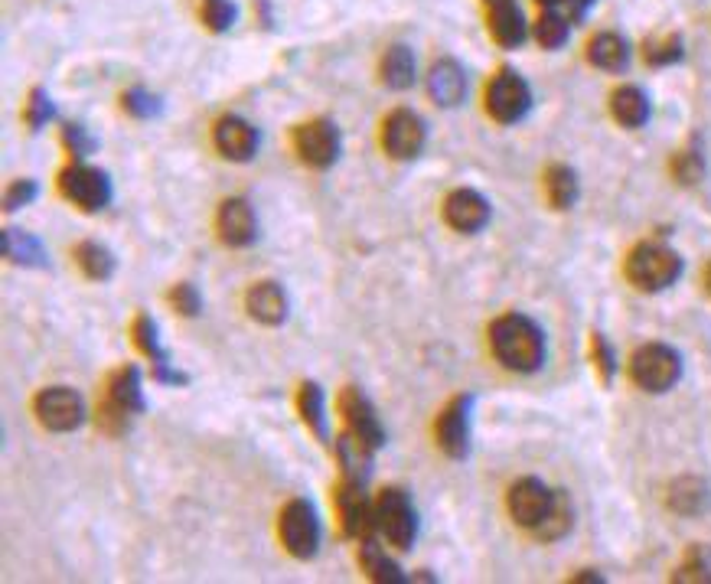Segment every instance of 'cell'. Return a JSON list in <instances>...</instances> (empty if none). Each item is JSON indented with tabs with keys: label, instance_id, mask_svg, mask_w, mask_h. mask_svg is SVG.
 Returning a JSON list of instances; mask_svg holds the SVG:
<instances>
[{
	"label": "cell",
	"instance_id": "cell-1",
	"mask_svg": "<svg viewBox=\"0 0 711 584\" xmlns=\"http://www.w3.org/2000/svg\"><path fill=\"white\" fill-rule=\"evenodd\" d=\"M490 353L509 372H535L545 363V337L529 317L503 314L490 323Z\"/></svg>",
	"mask_w": 711,
	"mask_h": 584
},
{
	"label": "cell",
	"instance_id": "cell-2",
	"mask_svg": "<svg viewBox=\"0 0 711 584\" xmlns=\"http://www.w3.org/2000/svg\"><path fill=\"white\" fill-rule=\"evenodd\" d=\"M682 275V258L663 242H640L627 255V281L636 291L656 294L676 284Z\"/></svg>",
	"mask_w": 711,
	"mask_h": 584
},
{
	"label": "cell",
	"instance_id": "cell-3",
	"mask_svg": "<svg viewBox=\"0 0 711 584\" xmlns=\"http://www.w3.org/2000/svg\"><path fill=\"white\" fill-rule=\"evenodd\" d=\"M56 190L66 203H72L79 213H102L111 206V180L105 170L89 167L85 160H69L66 167L56 173Z\"/></svg>",
	"mask_w": 711,
	"mask_h": 584
},
{
	"label": "cell",
	"instance_id": "cell-4",
	"mask_svg": "<svg viewBox=\"0 0 711 584\" xmlns=\"http://www.w3.org/2000/svg\"><path fill=\"white\" fill-rule=\"evenodd\" d=\"M278 542L297 562H310L320 552V516L310 500L291 496L278 509Z\"/></svg>",
	"mask_w": 711,
	"mask_h": 584
},
{
	"label": "cell",
	"instance_id": "cell-5",
	"mask_svg": "<svg viewBox=\"0 0 711 584\" xmlns=\"http://www.w3.org/2000/svg\"><path fill=\"white\" fill-rule=\"evenodd\" d=\"M333 509H336V526L340 536L349 542L372 539L379 532L376 526V500L366 496V483L359 480H343L333 490Z\"/></svg>",
	"mask_w": 711,
	"mask_h": 584
},
{
	"label": "cell",
	"instance_id": "cell-6",
	"mask_svg": "<svg viewBox=\"0 0 711 584\" xmlns=\"http://www.w3.org/2000/svg\"><path fill=\"white\" fill-rule=\"evenodd\" d=\"M376 526L379 536L398 552H408L418 539V513L411 503L408 490L402 487H382L376 496Z\"/></svg>",
	"mask_w": 711,
	"mask_h": 584
},
{
	"label": "cell",
	"instance_id": "cell-7",
	"mask_svg": "<svg viewBox=\"0 0 711 584\" xmlns=\"http://www.w3.org/2000/svg\"><path fill=\"white\" fill-rule=\"evenodd\" d=\"M291 147L297 160L310 170H330L340 160V128L330 118H310L294 124L291 131Z\"/></svg>",
	"mask_w": 711,
	"mask_h": 584
},
{
	"label": "cell",
	"instance_id": "cell-8",
	"mask_svg": "<svg viewBox=\"0 0 711 584\" xmlns=\"http://www.w3.org/2000/svg\"><path fill=\"white\" fill-rule=\"evenodd\" d=\"M682 376V356L666 343H646L630 356V379L643 392L663 395Z\"/></svg>",
	"mask_w": 711,
	"mask_h": 584
},
{
	"label": "cell",
	"instance_id": "cell-9",
	"mask_svg": "<svg viewBox=\"0 0 711 584\" xmlns=\"http://www.w3.org/2000/svg\"><path fill=\"white\" fill-rule=\"evenodd\" d=\"M529 105H532V92H529L526 79L509 66L496 69L490 76V82H486V89H483L486 115H490L493 121H500V124H516V121L526 118Z\"/></svg>",
	"mask_w": 711,
	"mask_h": 584
},
{
	"label": "cell",
	"instance_id": "cell-10",
	"mask_svg": "<svg viewBox=\"0 0 711 584\" xmlns=\"http://www.w3.org/2000/svg\"><path fill=\"white\" fill-rule=\"evenodd\" d=\"M428 144V128L411 108H392L379 124V147L392 160H415Z\"/></svg>",
	"mask_w": 711,
	"mask_h": 584
},
{
	"label": "cell",
	"instance_id": "cell-11",
	"mask_svg": "<svg viewBox=\"0 0 711 584\" xmlns=\"http://www.w3.org/2000/svg\"><path fill=\"white\" fill-rule=\"evenodd\" d=\"M33 418L40 421L43 431L69 434L85 421V405L69 385H49L33 395Z\"/></svg>",
	"mask_w": 711,
	"mask_h": 584
},
{
	"label": "cell",
	"instance_id": "cell-12",
	"mask_svg": "<svg viewBox=\"0 0 711 584\" xmlns=\"http://www.w3.org/2000/svg\"><path fill=\"white\" fill-rule=\"evenodd\" d=\"M555 493L558 490H548L539 477L516 480L506 493V509H509V516H513V523L535 532L548 519V513H552Z\"/></svg>",
	"mask_w": 711,
	"mask_h": 584
},
{
	"label": "cell",
	"instance_id": "cell-13",
	"mask_svg": "<svg viewBox=\"0 0 711 584\" xmlns=\"http://www.w3.org/2000/svg\"><path fill=\"white\" fill-rule=\"evenodd\" d=\"M470 395H454L438 418H434V444L451 457V461H464L470 454Z\"/></svg>",
	"mask_w": 711,
	"mask_h": 584
},
{
	"label": "cell",
	"instance_id": "cell-14",
	"mask_svg": "<svg viewBox=\"0 0 711 584\" xmlns=\"http://www.w3.org/2000/svg\"><path fill=\"white\" fill-rule=\"evenodd\" d=\"M336 408H340L346 431H353L359 441H366L369 447L379 451L385 444V425L376 412V405L363 395V389H359V385H343L340 395H336Z\"/></svg>",
	"mask_w": 711,
	"mask_h": 584
},
{
	"label": "cell",
	"instance_id": "cell-15",
	"mask_svg": "<svg viewBox=\"0 0 711 584\" xmlns=\"http://www.w3.org/2000/svg\"><path fill=\"white\" fill-rule=\"evenodd\" d=\"M131 340H134L137 350L151 359L154 382H160V385H186V382H190L186 372L170 366V353L164 350V343H160V330H157V323H154L151 314L137 310L134 320H131Z\"/></svg>",
	"mask_w": 711,
	"mask_h": 584
},
{
	"label": "cell",
	"instance_id": "cell-16",
	"mask_svg": "<svg viewBox=\"0 0 711 584\" xmlns=\"http://www.w3.org/2000/svg\"><path fill=\"white\" fill-rule=\"evenodd\" d=\"M216 239L226 248H248L258 239V216L245 196H226L216 209Z\"/></svg>",
	"mask_w": 711,
	"mask_h": 584
},
{
	"label": "cell",
	"instance_id": "cell-17",
	"mask_svg": "<svg viewBox=\"0 0 711 584\" xmlns=\"http://www.w3.org/2000/svg\"><path fill=\"white\" fill-rule=\"evenodd\" d=\"M212 147H216L222 160L248 164L258 151V128L242 115H222L212 121Z\"/></svg>",
	"mask_w": 711,
	"mask_h": 584
},
{
	"label": "cell",
	"instance_id": "cell-18",
	"mask_svg": "<svg viewBox=\"0 0 711 584\" xmlns=\"http://www.w3.org/2000/svg\"><path fill=\"white\" fill-rule=\"evenodd\" d=\"M102 402L115 405L118 412L131 415V418L144 415L147 399H144V385H141V369H137L134 363H124L118 369H111L108 379H105Z\"/></svg>",
	"mask_w": 711,
	"mask_h": 584
},
{
	"label": "cell",
	"instance_id": "cell-19",
	"mask_svg": "<svg viewBox=\"0 0 711 584\" xmlns=\"http://www.w3.org/2000/svg\"><path fill=\"white\" fill-rule=\"evenodd\" d=\"M424 85H428L431 102L438 108H457L467 98V72L451 56H441L431 62L428 76H424Z\"/></svg>",
	"mask_w": 711,
	"mask_h": 584
},
{
	"label": "cell",
	"instance_id": "cell-20",
	"mask_svg": "<svg viewBox=\"0 0 711 584\" xmlns=\"http://www.w3.org/2000/svg\"><path fill=\"white\" fill-rule=\"evenodd\" d=\"M245 310L255 323H261V327H281L291 314L288 291L271 278L255 281L252 288L245 291Z\"/></svg>",
	"mask_w": 711,
	"mask_h": 584
},
{
	"label": "cell",
	"instance_id": "cell-21",
	"mask_svg": "<svg viewBox=\"0 0 711 584\" xmlns=\"http://www.w3.org/2000/svg\"><path fill=\"white\" fill-rule=\"evenodd\" d=\"M444 222L454 232L473 235V232H480L486 222H490V203H486L477 190H467V186H460V190L447 193V200H444Z\"/></svg>",
	"mask_w": 711,
	"mask_h": 584
},
{
	"label": "cell",
	"instance_id": "cell-22",
	"mask_svg": "<svg viewBox=\"0 0 711 584\" xmlns=\"http://www.w3.org/2000/svg\"><path fill=\"white\" fill-rule=\"evenodd\" d=\"M333 461L340 467L343 480H359L366 483L372 474V461H376V447H369L366 441H359L353 431H340L333 438Z\"/></svg>",
	"mask_w": 711,
	"mask_h": 584
},
{
	"label": "cell",
	"instance_id": "cell-23",
	"mask_svg": "<svg viewBox=\"0 0 711 584\" xmlns=\"http://www.w3.org/2000/svg\"><path fill=\"white\" fill-rule=\"evenodd\" d=\"M297 415H301L304 428L310 431V438L317 444L330 447L333 434H330V415H327V399H323V389L317 382H301L297 385Z\"/></svg>",
	"mask_w": 711,
	"mask_h": 584
},
{
	"label": "cell",
	"instance_id": "cell-24",
	"mask_svg": "<svg viewBox=\"0 0 711 584\" xmlns=\"http://www.w3.org/2000/svg\"><path fill=\"white\" fill-rule=\"evenodd\" d=\"M379 82L392 92H408L418 79V59L411 53V46L392 43L385 46V53L379 56Z\"/></svg>",
	"mask_w": 711,
	"mask_h": 584
},
{
	"label": "cell",
	"instance_id": "cell-25",
	"mask_svg": "<svg viewBox=\"0 0 711 584\" xmlns=\"http://www.w3.org/2000/svg\"><path fill=\"white\" fill-rule=\"evenodd\" d=\"M486 30H490L493 43H500L503 49H516L529 36L526 17H522V10L513 0H503V4H493L486 10Z\"/></svg>",
	"mask_w": 711,
	"mask_h": 584
},
{
	"label": "cell",
	"instance_id": "cell-26",
	"mask_svg": "<svg viewBox=\"0 0 711 584\" xmlns=\"http://www.w3.org/2000/svg\"><path fill=\"white\" fill-rule=\"evenodd\" d=\"M0 252L10 265H20V268H49V255L43 242L36 239L33 232L27 229H14L7 226L0 232Z\"/></svg>",
	"mask_w": 711,
	"mask_h": 584
},
{
	"label": "cell",
	"instance_id": "cell-27",
	"mask_svg": "<svg viewBox=\"0 0 711 584\" xmlns=\"http://www.w3.org/2000/svg\"><path fill=\"white\" fill-rule=\"evenodd\" d=\"M356 562H359V571H363V575L369 581H376V584H402V581H408L402 575V568H398L395 558L376 542V536L356 542Z\"/></svg>",
	"mask_w": 711,
	"mask_h": 584
},
{
	"label": "cell",
	"instance_id": "cell-28",
	"mask_svg": "<svg viewBox=\"0 0 711 584\" xmlns=\"http://www.w3.org/2000/svg\"><path fill=\"white\" fill-rule=\"evenodd\" d=\"M584 56L594 69H604V72H623L630 62V43L623 40L620 33H594L588 46H584Z\"/></svg>",
	"mask_w": 711,
	"mask_h": 584
},
{
	"label": "cell",
	"instance_id": "cell-29",
	"mask_svg": "<svg viewBox=\"0 0 711 584\" xmlns=\"http://www.w3.org/2000/svg\"><path fill=\"white\" fill-rule=\"evenodd\" d=\"M610 115L617 118V124L623 128H643L650 121V98H646L643 89L636 85H620L610 95Z\"/></svg>",
	"mask_w": 711,
	"mask_h": 584
},
{
	"label": "cell",
	"instance_id": "cell-30",
	"mask_svg": "<svg viewBox=\"0 0 711 584\" xmlns=\"http://www.w3.org/2000/svg\"><path fill=\"white\" fill-rule=\"evenodd\" d=\"M72 258H76L79 271H82V275L89 278V281H108L111 275H115V268H118L115 252H111L108 245L95 242V239L79 242L76 248H72Z\"/></svg>",
	"mask_w": 711,
	"mask_h": 584
},
{
	"label": "cell",
	"instance_id": "cell-31",
	"mask_svg": "<svg viewBox=\"0 0 711 584\" xmlns=\"http://www.w3.org/2000/svg\"><path fill=\"white\" fill-rule=\"evenodd\" d=\"M669 506L679 516H698L708 506V483L698 477H682L669 487Z\"/></svg>",
	"mask_w": 711,
	"mask_h": 584
},
{
	"label": "cell",
	"instance_id": "cell-32",
	"mask_svg": "<svg viewBox=\"0 0 711 584\" xmlns=\"http://www.w3.org/2000/svg\"><path fill=\"white\" fill-rule=\"evenodd\" d=\"M545 196L552 209H571L578 200V177L565 164H555L545 170Z\"/></svg>",
	"mask_w": 711,
	"mask_h": 584
},
{
	"label": "cell",
	"instance_id": "cell-33",
	"mask_svg": "<svg viewBox=\"0 0 711 584\" xmlns=\"http://www.w3.org/2000/svg\"><path fill=\"white\" fill-rule=\"evenodd\" d=\"M59 141H62V151L69 154V160H89L98 151V138L79 121H66V124H62V128H59Z\"/></svg>",
	"mask_w": 711,
	"mask_h": 584
},
{
	"label": "cell",
	"instance_id": "cell-34",
	"mask_svg": "<svg viewBox=\"0 0 711 584\" xmlns=\"http://www.w3.org/2000/svg\"><path fill=\"white\" fill-rule=\"evenodd\" d=\"M571 519H575V513H571V503H568V496L565 493H555V506H552V513H548V519L532 532L535 539H542V542H555L561 539L565 532L571 529Z\"/></svg>",
	"mask_w": 711,
	"mask_h": 584
},
{
	"label": "cell",
	"instance_id": "cell-35",
	"mask_svg": "<svg viewBox=\"0 0 711 584\" xmlns=\"http://www.w3.org/2000/svg\"><path fill=\"white\" fill-rule=\"evenodd\" d=\"M53 115H56V105H53V98H49V92L40 89V85L30 89L27 102H23V124L36 134V131H43V124L53 121Z\"/></svg>",
	"mask_w": 711,
	"mask_h": 584
},
{
	"label": "cell",
	"instance_id": "cell-36",
	"mask_svg": "<svg viewBox=\"0 0 711 584\" xmlns=\"http://www.w3.org/2000/svg\"><path fill=\"white\" fill-rule=\"evenodd\" d=\"M535 40L545 49H558L568 40V17H561L558 10H545V14L535 20Z\"/></svg>",
	"mask_w": 711,
	"mask_h": 584
},
{
	"label": "cell",
	"instance_id": "cell-37",
	"mask_svg": "<svg viewBox=\"0 0 711 584\" xmlns=\"http://www.w3.org/2000/svg\"><path fill=\"white\" fill-rule=\"evenodd\" d=\"M160 108H164V105H160V98L151 95L147 89H141V85H134V89L121 92V111H124V115H131V118L147 121V118L160 115Z\"/></svg>",
	"mask_w": 711,
	"mask_h": 584
},
{
	"label": "cell",
	"instance_id": "cell-38",
	"mask_svg": "<svg viewBox=\"0 0 711 584\" xmlns=\"http://www.w3.org/2000/svg\"><path fill=\"white\" fill-rule=\"evenodd\" d=\"M167 304L177 310L180 317H199V310H203V294L193 281H177L173 288L167 291Z\"/></svg>",
	"mask_w": 711,
	"mask_h": 584
},
{
	"label": "cell",
	"instance_id": "cell-39",
	"mask_svg": "<svg viewBox=\"0 0 711 584\" xmlns=\"http://www.w3.org/2000/svg\"><path fill=\"white\" fill-rule=\"evenodd\" d=\"M199 20L212 33H226L235 23V7L232 0H199Z\"/></svg>",
	"mask_w": 711,
	"mask_h": 584
},
{
	"label": "cell",
	"instance_id": "cell-40",
	"mask_svg": "<svg viewBox=\"0 0 711 584\" xmlns=\"http://www.w3.org/2000/svg\"><path fill=\"white\" fill-rule=\"evenodd\" d=\"M643 59L650 66H672L682 59V40L679 36H663V40H650L643 49Z\"/></svg>",
	"mask_w": 711,
	"mask_h": 584
},
{
	"label": "cell",
	"instance_id": "cell-41",
	"mask_svg": "<svg viewBox=\"0 0 711 584\" xmlns=\"http://www.w3.org/2000/svg\"><path fill=\"white\" fill-rule=\"evenodd\" d=\"M40 196V183L33 177H20L4 190V213H17V209L30 206Z\"/></svg>",
	"mask_w": 711,
	"mask_h": 584
},
{
	"label": "cell",
	"instance_id": "cell-42",
	"mask_svg": "<svg viewBox=\"0 0 711 584\" xmlns=\"http://www.w3.org/2000/svg\"><path fill=\"white\" fill-rule=\"evenodd\" d=\"M591 359H594L597 376H601L604 382L614 379V372H617V356H614V346H610V343L604 340V333H591Z\"/></svg>",
	"mask_w": 711,
	"mask_h": 584
},
{
	"label": "cell",
	"instance_id": "cell-43",
	"mask_svg": "<svg viewBox=\"0 0 711 584\" xmlns=\"http://www.w3.org/2000/svg\"><path fill=\"white\" fill-rule=\"evenodd\" d=\"M672 173L679 177V183H698L705 173V164L695 151H682V154H676V160H672Z\"/></svg>",
	"mask_w": 711,
	"mask_h": 584
},
{
	"label": "cell",
	"instance_id": "cell-44",
	"mask_svg": "<svg viewBox=\"0 0 711 584\" xmlns=\"http://www.w3.org/2000/svg\"><path fill=\"white\" fill-rule=\"evenodd\" d=\"M672 578L676 581H711V568L705 562H689L685 568H679Z\"/></svg>",
	"mask_w": 711,
	"mask_h": 584
},
{
	"label": "cell",
	"instance_id": "cell-45",
	"mask_svg": "<svg viewBox=\"0 0 711 584\" xmlns=\"http://www.w3.org/2000/svg\"><path fill=\"white\" fill-rule=\"evenodd\" d=\"M571 581H604L601 575H594V571H581V575H575Z\"/></svg>",
	"mask_w": 711,
	"mask_h": 584
},
{
	"label": "cell",
	"instance_id": "cell-46",
	"mask_svg": "<svg viewBox=\"0 0 711 584\" xmlns=\"http://www.w3.org/2000/svg\"><path fill=\"white\" fill-rule=\"evenodd\" d=\"M705 284H708V294H711V265H708V271H705Z\"/></svg>",
	"mask_w": 711,
	"mask_h": 584
},
{
	"label": "cell",
	"instance_id": "cell-47",
	"mask_svg": "<svg viewBox=\"0 0 711 584\" xmlns=\"http://www.w3.org/2000/svg\"><path fill=\"white\" fill-rule=\"evenodd\" d=\"M486 7H493V4H503V0H483Z\"/></svg>",
	"mask_w": 711,
	"mask_h": 584
}]
</instances>
